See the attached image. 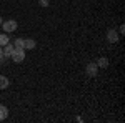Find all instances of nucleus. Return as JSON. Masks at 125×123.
<instances>
[{
	"label": "nucleus",
	"instance_id": "nucleus-1",
	"mask_svg": "<svg viewBox=\"0 0 125 123\" xmlns=\"http://www.w3.org/2000/svg\"><path fill=\"white\" fill-rule=\"evenodd\" d=\"M10 58H12L15 63H22V62L25 60V50L22 47H15L13 52H12V55H10Z\"/></svg>",
	"mask_w": 125,
	"mask_h": 123
},
{
	"label": "nucleus",
	"instance_id": "nucleus-2",
	"mask_svg": "<svg viewBox=\"0 0 125 123\" xmlns=\"http://www.w3.org/2000/svg\"><path fill=\"white\" fill-rule=\"evenodd\" d=\"M5 33H12V32H15L17 27H19V23L15 22V20H5V22H2V25H0Z\"/></svg>",
	"mask_w": 125,
	"mask_h": 123
},
{
	"label": "nucleus",
	"instance_id": "nucleus-3",
	"mask_svg": "<svg viewBox=\"0 0 125 123\" xmlns=\"http://www.w3.org/2000/svg\"><path fill=\"white\" fill-rule=\"evenodd\" d=\"M118 38H120V33H118L115 28H108L107 30V40H108L110 43H117Z\"/></svg>",
	"mask_w": 125,
	"mask_h": 123
},
{
	"label": "nucleus",
	"instance_id": "nucleus-4",
	"mask_svg": "<svg viewBox=\"0 0 125 123\" xmlns=\"http://www.w3.org/2000/svg\"><path fill=\"white\" fill-rule=\"evenodd\" d=\"M85 73L88 76H97V73H98V66H97L95 62H88V65L85 66Z\"/></svg>",
	"mask_w": 125,
	"mask_h": 123
},
{
	"label": "nucleus",
	"instance_id": "nucleus-5",
	"mask_svg": "<svg viewBox=\"0 0 125 123\" xmlns=\"http://www.w3.org/2000/svg\"><path fill=\"white\" fill-rule=\"evenodd\" d=\"M37 42L33 38H23V50H33Z\"/></svg>",
	"mask_w": 125,
	"mask_h": 123
},
{
	"label": "nucleus",
	"instance_id": "nucleus-6",
	"mask_svg": "<svg viewBox=\"0 0 125 123\" xmlns=\"http://www.w3.org/2000/svg\"><path fill=\"white\" fill-rule=\"evenodd\" d=\"M13 48H15V45L13 43H7V45H3V57L10 58V55H12V52H13Z\"/></svg>",
	"mask_w": 125,
	"mask_h": 123
},
{
	"label": "nucleus",
	"instance_id": "nucleus-7",
	"mask_svg": "<svg viewBox=\"0 0 125 123\" xmlns=\"http://www.w3.org/2000/svg\"><path fill=\"white\" fill-rule=\"evenodd\" d=\"M95 63H97L98 68H107V66H108V58H107V57H100Z\"/></svg>",
	"mask_w": 125,
	"mask_h": 123
},
{
	"label": "nucleus",
	"instance_id": "nucleus-8",
	"mask_svg": "<svg viewBox=\"0 0 125 123\" xmlns=\"http://www.w3.org/2000/svg\"><path fill=\"white\" fill-rule=\"evenodd\" d=\"M7 116H9V108L5 105H0V122H3Z\"/></svg>",
	"mask_w": 125,
	"mask_h": 123
},
{
	"label": "nucleus",
	"instance_id": "nucleus-9",
	"mask_svg": "<svg viewBox=\"0 0 125 123\" xmlns=\"http://www.w3.org/2000/svg\"><path fill=\"white\" fill-rule=\"evenodd\" d=\"M9 85H10L9 78H7V76H3V75H0V90H5V88H9Z\"/></svg>",
	"mask_w": 125,
	"mask_h": 123
},
{
	"label": "nucleus",
	"instance_id": "nucleus-10",
	"mask_svg": "<svg viewBox=\"0 0 125 123\" xmlns=\"http://www.w3.org/2000/svg\"><path fill=\"white\" fill-rule=\"evenodd\" d=\"M10 42V38H9V33H0V47H3V45H7Z\"/></svg>",
	"mask_w": 125,
	"mask_h": 123
},
{
	"label": "nucleus",
	"instance_id": "nucleus-11",
	"mask_svg": "<svg viewBox=\"0 0 125 123\" xmlns=\"http://www.w3.org/2000/svg\"><path fill=\"white\" fill-rule=\"evenodd\" d=\"M13 45H15V47H22L23 48V38H15V40H13Z\"/></svg>",
	"mask_w": 125,
	"mask_h": 123
},
{
	"label": "nucleus",
	"instance_id": "nucleus-12",
	"mask_svg": "<svg viewBox=\"0 0 125 123\" xmlns=\"http://www.w3.org/2000/svg\"><path fill=\"white\" fill-rule=\"evenodd\" d=\"M39 2L42 7H48V0H39Z\"/></svg>",
	"mask_w": 125,
	"mask_h": 123
},
{
	"label": "nucleus",
	"instance_id": "nucleus-13",
	"mask_svg": "<svg viewBox=\"0 0 125 123\" xmlns=\"http://www.w3.org/2000/svg\"><path fill=\"white\" fill-rule=\"evenodd\" d=\"M118 33H120V35H124V33H125V27H124V25L118 27Z\"/></svg>",
	"mask_w": 125,
	"mask_h": 123
},
{
	"label": "nucleus",
	"instance_id": "nucleus-14",
	"mask_svg": "<svg viewBox=\"0 0 125 123\" xmlns=\"http://www.w3.org/2000/svg\"><path fill=\"white\" fill-rule=\"evenodd\" d=\"M3 58V47H0V60Z\"/></svg>",
	"mask_w": 125,
	"mask_h": 123
},
{
	"label": "nucleus",
	"instance_id": "nucleus-15",
	"mask_svg": "<svg viewBox=\"0 0 125 123\" xmlns=\"http://www.w3.org/2000/svg\"><path fill=\"white\" fill-rule=\"evenodd\" d=\"M2 22H3V20H2V17H0V25H2Z\"/></svg>",
	"mask_w": 125,
	"mask_h": 123
}]
</instances>
